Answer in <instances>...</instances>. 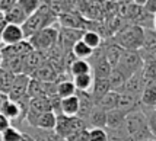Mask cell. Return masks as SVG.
Returning <instances> with one entry per match:
<instances>
[{
  "instance_id": "9c48e42d",
  "label": "cell",
  "mask_w": 156,
  "mask_h": 141,
  "mask_svg": "<svg viewBox=\"0 0 156 141\" xmlns=\"http://www.w3.org/2000/svg\"><path fill=\"white\" fill-rule=\"evenodd\" d=\"M0 41L3 42L5 47L20 44L22 41H25V35H23L22 26L20 25H15V23H6L0 31Z\"/></svg>"
},
{
  "instance_id": "d6986e66",
  "label": "cell",
  "mask_w": 156,
  "mask_h": 141,
  "mask_svg": "<svg viewBox=\"0 0 156 141\" xmlns=\"http://www.w3.org/2000/svg\"><path fill=\"white\" fill-rule=\"evenodd\" d=\"M29 112L34 114H44V112H50L53 111L51 106V99L47 96H38V98H32L29 99Z\"/></svg>"
},
{
  "instance_id": "d4e9b609",
  "label": "cell",
  "mask_w": 156,
  "mask_h": 141,
  "mask_svg": "<svg viewBox=\"0 0 156 141\" xmlns=\"http://www.w3.org/2000/svg\"><path fill=\"white\" fill-rule=\"evenodd\" d=\"M67 71L72 77H77V76H85V74H92V67H90L88 60H77L76 58L69 66Z\"/></svg>"
},
{
  "instance_id": "8d00e7d4",
  "label": "cell",
  "mask_w": 156,
  "mask_h": 141,
  "mask_svg": "<svg viewBox=\"0 0 156 141\" xmlns=\"http://www.w3.org/2000/svg\"><path fill=\"white\" fill-rule=\"evenodd\" d=\"M143 7H144V10L147 12V13L156 15V0H146V2H143Z\"/></svg>"
},
{
  "instance_id": "6da1fadb",
  "label": "cell",
  "mask_w": 156,
  "mask_h": 141,
  "mask_svg": "<svg viewBox=\"0 0 156 141\" xmlns=\"http://www.w3.org/2000/svg\"><path fill=\"white\" fill-rule=\"evenodd\" d=\"M55 20H58V16L51 10V7L48 6L47 2H42L40 9L37 12H34L31 16H28V19L22 25V31H23L25 38L29 40L32 35L40 32L41 29L53 26Z\"/></svg>"
},
{
  "instance_id": "4316f807",
  "label": "cell",
  "mask_w": 156,
  "mask_h": 141,
  "mask_svg": "<svg viewBox=\"0 0 156 141\" xmlns=\"http://www.w3.org/2000/svg\"><path fill=\"white\" fill-rule=\"evenodd\" d=\"M28 134L34 141H60V138L55 135L54 131H45V129H40V128H32L29 127Z\"/></svg>"
},
{
  "instance_id": "74e56055",
  "label": "cell",
  "mask_w": 156,
  "mask_h": 141,
  "mask_svg": "<svg viewBox=\"0 0 156 141\" xmlns=\"http://www.w3.org/2000/svg\"><path fill=\"white\" fill-rule=\"evenodd\" d=\"M10 127H12V125H10V121H9L3 114H0V134H3L7 128H10Z\"/></svg>"
},
{
  "instance_id": "484cf974",
  "label": "cell",
  "mask_w": 156,
  "mask_h": 141,
  "mask_svg": "<svg viewBox=\"0 0 156 141\" xmlns=\"http://www.w3.org/2000/svg\"><path fill=\"white\" fill-rule=\"evenodd\" d=\"M118 98H120V93H117V92H112V90H111V92L107 93L104 98H101L95 105L98 108L104 109L105 112H111V111L117 109V105H118Z\"/></svg>"
},
{
  "instance_id": "7402d4cb",
  "label": "cell",
  "mask_w": 156,
  "mask_h": 141,
  "mask_svg": "<svg viewBox=\"0 0 156 141\" xmlns=\"http://www.w3.org/2000/svg\"><path fill=\"white\" fill-rule=\"evenodd\" d=\"M107 114L108 112H105L104 109L101 108H98L95 105L94 108V111L90 112L88 118V127L89 128H102V129H105L107 128Z\"/></svg>"
},
{
  "instance_id": "ba28073f",
  "label": "cell",
  "mask_w": 156,
  "mask_h": 141,
  "mask_svg": "<svg viewBox=\"0 0 156 141\" xmlns=\"http://www.w3.org/2000/svg\"><path fill=\"white\" fill-rule=\"evenodd\" d=\"M29 83H31V77L27 74H18L15 77V81L12 84V89L7 95V98L13 102H22L28 98V88H29Z\"/></svg>"
},
{
  "instance_id": "836d02e7",
  "label": "cell",
  "mask_w": 156,
  "mask_h": 141,
  "mask_svg": "<svg viewBox=\"0 0 156 141\" xmlns=\"http://www.w3.org/2000/svg\"><path fill=\"white\" fill-rule=\"evenodd\" d=\"M88 141H108V134L102 128H89Z\"/></svg>"
},
{
  "instance_id": "2e32d148",
  "label": "cell",
  "mask_w": 156,
  "mask_h": 141,
  "mask_svg": "<svg viewBox=\"0 0 156 141\" xmlns=\"http://www.w3.org/2000/svg\"><path fill=\"white\" fill-rule=\"evenodd\" d=\"M77 96H79V101H80V108H79V114H77V118H80L83 121H88L90 112L94 111L95 108V102L92 99V95L90 93H85V92H77ZM88 124V122H86Z\"/></svg>"
},
{
  "instance_id": "30bf717a",
  "label": "cell",
  "mask_w": 156,
  "mask_h": 141,
  "mask_svg": "<svg viewBox=\"0 0 156 141\" xmlns=\"http://www.w3.org/2000/svg\"><path fill=\"white\" fill-rule=\"evenodd\" d=\"M85 31L82 29H69V28H61L60 35H58V45L64 53H72V48L75 47L76 42L82 40Z\"/></svg>"
},
{
  "instance_id": "cb8c5ba5",
  "label": "cell",
  "mask_w": 156,
  "mask_h": 141,
  "mask_svg": "<svg viewBox=\"0 0 156 141\" xmlns=\"http://www.w3.org/2000/svg\"><path fill=\"white\" fill-rule=\"evenodd\" d=\"M111 92V86H109L108 79H95L94 81V88L90 90V95H92V99L94 102H98L101 98H104L107 93Z\"/></svg>"
},
{
  "instance_id": "ab89813d",
  "label": "cell",
  "mask_w": 156,
  "mask_h": 141,
  "mask_svg": "<svg viewBox=\"0 0 156 141\" xmlns=\"http://www.w3.org/2000/svg\"><path fill=\"white\" fill-rule=\"evenodd\" d=\"M22 141H34V140H32V138H31L28 134H25V132H23V138H22Z\"/></svg>"
},
{
  "instance_id": "5bb4252c",
  "label": "cell",
  "mask_w": 156,
  "mask_h": 141,
  "mask_svg": "<svg viewBox=\"0 0 156 141\" xmlns=\"http://www.w3.org/2000/svg\"><path fill=\"white\" fill-rule=\"evenodd\" d=\"M102 47H104L105 58H107V61L111 64V67L112 68L117 67V66H118V63H120V58H121L122 53H124V50H122L120 45H117L115 42H112L111 40H109V42L102 44Z\"/></svg>"
},
{
  "instance_id": "44dd1931",
  "label": "cell",
  "mask_w": 156,
  "mask_h": 141,
  "mask_svg": "<svg viewBox=\"0 0 156 141\" xmlns=\"http://www.w3.org/2000/svg\"><path fill=\"white\" fill-rule=\"evenodd\" d=\"M79 108H80V101L77 93L75 96H70L66 99H61V114L66 116H77L79 114Z\"/></svg>"
},
{
  "instance_id": "83f0119b",
  "label": "cell",
  "mask_w": 156,
  "mask_h": 141,
  "mask_svg": "<svg viewBox=\"0 0 156 141\" xmlns=\"http://www.w3.org/2000/svg\"><path fill=\"white\" fill-rule=\"evenodd\" d=\"M75 83V88L77 92H85V93H90V90L94 88V74H85V76H77L72 79Z\"/></svg>"
},
{
  "instance_id": "ffe728a7",
  "label": "cell",
  "mask_w": 156,
  "mask_h": 141,
  "mask_svg": "<svg viewBox=\"0 0 156 141\" xmlns=\"http://www.w3.org/2000/svg\"><path fill=\"white\" fill-rule=\"evenodd\" d=\"M127 76L122 73L121 70H118L117 67L112 68V71L109 74L108 81H109V86H111V90L112 92H117V93H121L124 90V86L127 83Z\"/></svg>"
},
{
  "instance_id": "f1b7e54d",
  "label": "cell",
  "mask_w": 156,
  "mask_h": 141,
  "mask_svg": "<svg viewBox=\"0 0 156 141\" xmlns=\"http://www.w3.org/2000/svg\"><path fill=\"white\" fill-rule=\"evenodd\" d=\"M77 93V90L75 88V83L73 80H60L57 81V96L60 99H66L70 96H75Z\"/></svg>"
},
{
  "instance_id": "e0dca14e",
  "label": "cell",
  "mask_w": 156,
  "mask_h": 141,
  "mask_svg": "<svg viewBox=\"0 0 156 141\" xmlns=\"http://www.w3.org/2000/svg\"><path fill=\"white\" fill-rule=\"evenodd\" d=\"M142 109H153L156 108V81H147L146 88L140 96Z\"/></svg>"
},
{
  "instance_id": "f546056e",
  "label": "cell",
  "mask_w": 156,
  "mask_h": 141,
  "mask_svg": "<svg viewBox=\"0 0 156 141\" xmlns=\"http://www.w3.org/2000/svg\"><path fill=\"white\" fill-rule=\"evenodd\" d=\"M82 41L89 48H92L94 51L98 50V48H101L102 44H104V38L98 32H95V31H85V34L82 36Z\"/></svg>"
},
{
  "instance_id": "7a4b0ae2",
  "label": "cell",
  "mask_w": 156,
  "mask_h": 141,
  "mask_svg": "<svg viewBox=\"0 0 156 141\" xmlns=\"http://www.w3.org/2000/svg\"><path fill=\"white\" fill-rule=\"evenodd\" d=\"M126 131H127L131 141H149L155 138L150 132L147 119H146V115L143 112V109H137V111L127 114V116H126Z\"/></svg>"
},
{
  "instance_id": "7bdbcfd3",
  "label": "cell",
  "mask_w": 156,
  "mask_h": 141,
  "mask_svg": "<svg viewBox=\"0 0 156 141\" xmlns=\"http://www.w3.org/2000/svg\"><path fill=\"white\" fill-rule=\"evenodd\" d=\"M0 95H3L2 93V81H0Z\"/></svg>"
},
{
  "instance_id": "d6a6232c",
  "label": "cell",
  "mask_w": 156,
  "mask_h": 141,
  "mask_svg": "<svg viewBox=\"0 0 156 141\" xmlns=\"http://www.w3.org/2000/svg\"><path fill=\"white\" fill-rule=\"evenodd\" d=\"M22 138H23V132L15 127L7 128L3 134H0V141H22Z\"/></svg>"
},
{
  "instance_id": "3957f363",
  "label": "cell",
  "mask_w": 156,
  "mask_h": 141,
  "mask_svg": "<svg viewBox=\"0 0 156 141\" xmlns=\"http://www.w3.org/2000/svg\"><path fill=\"white\" fill-rule=\"evenodd\" d=\"M143 36H144V29L139 25L129 23L118 31L111 41L120 45L122 50L127 51H140L143 47Z\"/></svg>"
},
{
  "instance_id": "277c9868",
  "label": "cell",
  "mask_w": 156,
  "mask_h": 141,
  "mask_svg": "<svg viewBox=\"0 0 156 141\" xmlns=\"http://www.w3.org/2000/svg\"><path fill=\"white\" fill-rule=\"evenodd\" d=\"M89 129L86 121H83L77 116H66V115H57V125L54 132L60 138V141L67 140L72 135L77 134L80 131Z\"/></svg>"
},
{
  "instance_id": "e575fe53",
  "label": "cell",
  "mask_w": 156,
  "mask_h": 141,
  "mask_svg": "<svg viewBox=\"0 0 156 141\" xmlns=\"http://www.w3.org/2000/svg\"><path fill=\"white\" fill-rule=\"evenodd\" d=\"M20 7L23 9V12L27 13V16H31V15L34 13V12H37L38 9H40V6L42 5V2H35V0H22V2H19Z\"/></svg>"
},
{
  "instance_id": "7c38bea8",
  "label": "cell",
  "mask_w": 156,
  "mask_h": 141,
  "mask_svg": "<svg viewBox=\"0 0 156 141\" xmlns=\"http://www.w3.org/2000/svg\"><path fill=\"white\" fill-rule=\"evenodd\" d=\"M117 109L124 112L126 115L130 114V112H133V111L142 109L140 98H139V96H134V95H131V93H127V92H121V93H120V98H118Z\"/></svg>"
},
{
  "instance_id": "60d3db41",
  "label": "cell",
  "mask_w": 156,
  "mask_h": 141,
  "mask_svg": "<svg viewBox=\"0 0 156 141\" xmlns=\"http://www.w3.org/2000/svg\"><path fill=\"white\" fill-rule=\"evenodd\" d=\"M2 64H3V54H2V50H0V67H2Z\"/></svg>"
},
{
  "instance_id": "d590c367",
  "label": "cell",
  "mask_w": 156,
  "mask_h": 141,
  "mask_svg": "<svg viewBox=\"0 0 156 141\" xmlns=\"http://www.w3.org/2000/svg\"><path fill=\"white\" fill-rule=\"evenodd\" d=\"M143 112L146 115L150 132L156 138V108H153V109H143Z\"/></svg>"
},
{
  "instance_id": "f35d334b",
  "label": "cell",
  "mask_w": 156,
  "mask_h": 141,
  "mask_svg": "<svg viewBox=\"0 0 156 141\" xmlns=\"http://www.w3.org/2000/svg\"><path fill=\"white\" fill-rule=\"evenodd\" d=\"M6 99H7L6 95H0V111H2V106H3V103H5Z\"/></svg>"
},
{
  "instance_id": "603a6c76",
  "label": "cell",
  "mask_w": 156,
  "mask_h": 141,
  "mask_svg": "<svg viewBox=\"0 0 156 141\" xmlns=\"http://www.w3.org/2000/svg\"><path fill=\"white\" fill-rule=\"evenodd\" d=\"M126 116L127 115L118 111V109H114L107 114V128L105 129H120V128H124L126 125Z\"/></svg>"
},
{
  "instance_id": "4dcf8cb0",
  "label": "cell",
  "mask_w": 156,
  "mask_h": 141,
  "mask_svg": "<svg viewBox=\"0 0 156 141\" xmlns=\"http://www.w3.org/2000/svg\"><path fill=\"white\" fill-rule=\"evenodd\" d=\"M72 54L75 55V58L77 60H89L92 55H94V50L92 48H89L83 41H79V42H76L75 47L72 48Z\"/></svg>"
},
{
  "instance_id": "8fae6325",
  "label": "cell",
  "mask_w": 156,
  "mask_h": 141,
  "mask_svg": "<svg viewBox=\"0 0 156 141\" xmlns=\"http://www.w3.org/2000/svg\"><path fill=\"white\" fill-rule=\"evenodd\" d=\"M47 63V57H45V53H40V51H32L29 53L25 57V61H23V71L22 74H27V76H32V74Z\"/></svg>"
},
{
  "instance_id": "4fadbf2b",
  "label": "cell",
  "mask_w": 156,
  "mask_h": 141,
  "mask_svg": "<svg viewBox=\"0 0 156 141\" xmlns=\"http://www.w3.org/2000/svg\"><path fill=\"white\" fill-rule=\"evenodd\" d=\"M146 79H144V76H143V70L142 71H139V73L133 74L131 77H129V80L126 83V86H124V90L122 92H127V93H131L134 95V96H142L143 90L146 88Z\"/></svg>"
},
{
  "instance_id": "9a60e30c",
  "label": "cell",
  "mask_w": 156,
  "mask_h": 141,
  "mask_svg": "<svg viewBox=\"0 0 156 141\" xmlns=\"http://www.w3.org/2000/svg\"><path fill=\"white\" fill-rule=\"evenodd\" d=\"M57 77H58V73L48 63H45L44 66H41L31 76V79H35V80L41 81V83H57Z\"/></svg>"
},
{
  "instance_id": "ac0fdd59",
  "label": "cell",
  "mask_w": 156,
  "mask_h": 141,
  "mask_svg": "<svg viewBox=\"0 0 156 141\" xmlns=\"http://www.w3.org/2000/svg\"><path fill=\"white\" fill-rule=\"evenodd\" d=\"M7 23H15V25H23V22L28 19L27 13L23 12V9L20 7L19 2H13V5L9 7V10L5 15Z\"/></svg>"
},
{
  "instance_id": "8992f818",
  "label": "cell",
  "mask_w": 156,
  "mask_h": 141,
  "mask_svg": "<svg viewBox=\"0 0 156 141\" xmlns=\"http://www.w3.org/2000/svg\"><path fill=\"white\" fill-rule=\"evenodd\" d=\"M118 70H121L122 73L127 76V79L131 77L133 74L139 73L143 70V57L140 51H127L124 50L120 63L117 66Z\"/></svg>"
},
{
  "instance_id": "ee69618b",
  "label": "cell",
  "mask_w": 156,
  "mask_h": 141,
  "mask_svg": "<svg viewBox=\"0 0 156 141\" xmlns=\"http://www.w3.org/2000/svg\"><path fill=\"white\" fill-rule=\"evenodd\" d=\"M149 141H156V138H153V140H149Z\"/></svg>"
},
{
  "instance_id": "5b68a950",
  "label": "cell",
  "mask_w": 156,
  "mask_h": 141,
  "mask_svg": "<svg viewBox=\"0 0 156 141\" xmlns=\"http://www.w3.org/2000/svg\"><path fill=\"white\" fill-rule=\"evenodd\" d=\"M58 35H60V29L53 25V26L41 29L40 32L32 35L28 41H29V44L32 45L35 51L47 53L58 44Z\"/></svg>"
},
{
  "instance_id": "1f68e13d",
  "label": "cell",
  "mask_w": 156,
  "mask_h": 141,
  "mask_svg": "<svg viewBox=\"0 0 156 141\" xmlns=\"http://www.w3.org/2000/svg\"><path fill=\"white\" fill-rule=\"evenodd\" d=\"M156 50V31L153 28L144 29V36H143V47L140 51H153Z\"/></svg>"
},
{
  "instance_id": "52a82bcc",
  "label": "cell",
  "mask_w": 156,
  "mask_h": 141,
  "mask_svg": "<svg viewBox=\"0 0 156 141\" xmlns=\"http://www.w3.org/2000/svg\"><path fill=\"white\" fill-rule=\"evenodd\" d=\"M25 118H27L29 127L45 129V131H54L55 125H57V114L53 111L44 112V114H34L28 111Z\"/></svg>"
},
{
  "instance_id": "b9f144b4",
  "label": "cell",
  "mask_w": 156,
  "mask_h": 141,
  "mask_svg": "<svg viewBox=\"0 0 156 141\" xmlns=\"http://www.w3.org/2000/svg\"><path fill=\"white\" fill-rule=\"evenodd\" d=\"M153 29L156 31V15L153 16Z\"/></svg>"
}]
</instances>
